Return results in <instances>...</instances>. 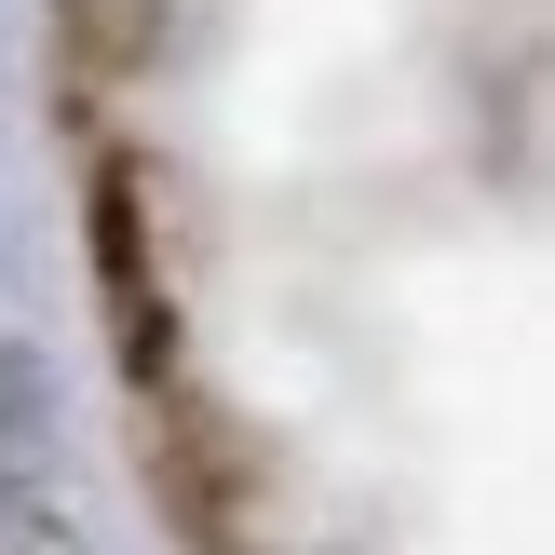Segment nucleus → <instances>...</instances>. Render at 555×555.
Segmentation results:
<instances>
[{
    "label": "nucleus",
    "mask_w": 555,
    "mask_h": 555,
    "mask_svg": "<svg viewBox=\"0 0 555 555\" xmlns=\"http://www.w3.org/2000/svg\"><path fill=\"white\" fill-rule=\"evenodd\" d=\"M0 555H68V502H54V421L41 366L0 339Z\"/></svg>",
    "instance_id": "1"
}]
</instances>
